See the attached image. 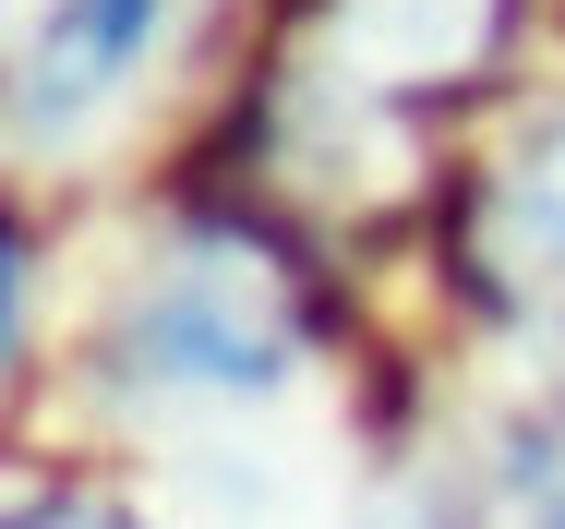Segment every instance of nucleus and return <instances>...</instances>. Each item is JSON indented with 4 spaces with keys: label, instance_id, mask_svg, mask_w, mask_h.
<instances>
[{
    "label": "nucleus",
    "instance_id": "nucleus-1",
    "mask_svg": "<svg viewBox=\"0 0 565 529\" xmlns=\"http://www.w3.org/2000/svg\"><path fill=\"white\" fill-rule=\"evenodd\" d=\"M518 0H289L265 49V169L313 205H373L493 85Z\"/></svg>",
    "mask_w": 565,
    "mask_h": 529
},
{
    "label": "nucleus",
    "instance_id": "nucleus-2",
    "mask_svg": "<svg viewBox=\"0 0 565 529\" xmlns=\"http://www.w3.org/2000/svg\"><path fill=\"white\" fill-rule=\"evenodd\" d=\"M313 349H326V289L277 241V216H228V205L169 216L109 301V385L169 422L289 398L313 373Z\"/></svg>",
    "mask_w": 565,
    "mask_h": 529
},
{
    "label": "nucleus",
    "instance_id": "nucleus-3",
    "mask_svg": "<svg viewBox=\"0 0 565 529\" xmlns=\"http://www.w3.org/2000/svg\"><path fill=\"white\" fill-rule=\"evenodd\" d=\"M169 49V0H49L24 73H12V120L36 145H73L85 120H109Z\"/></svg>",
    "mask_w": 565,
    "mask_h": 529
},
{
    "label": "nucleus",
    "instance_id": "nucleus-4",
    "mask_svg": "<svg viewBox=\"0 0 565 529\" xmlns=\"http://www.w3.org/2000/svg\"><path fill=\"white\" fill-rule=\"evenodd\" d=\"M469 277L493 289V314L565 325V120L481 181V205H469Z\"/></svg>",
    "mask_w": 565,
    "mask_h": 529
},
{
    "label": "nucleus",
    "instance_id": "nucleus-5",
    "mask_svg": "<svg viewBox=\"0 0 565 529\" xmlns=\"http://www.w3.org/2000/svg\"><path fill=\"white\" fill-rule=\"evenodd\" d=\"M0 529H145L132 506H109V494H12L0 506Z\"/></svg>",
    "mask_w": 565,
    "mask_h": 529
},
{
    "label": "nucleus",
    "instance_id": "nucleus-6",
    "mask_svg": "<svg viewBox=\"0 0 565 529\" xmlns=\"http://www.w3.org/2000/svg\"><path fill=\"white\" fill-rule=\"evenodd\" d=\"M12 337H24V229L0 216V361H12Z\"/></svg>",
    "mask_w": 565,
    "mask_h": 529
},
{
    "label": "nucleus",
    "instance_id": "nucleus-7",
    "mask_svg": "<svg viewBox=\"0 0 565 529\" xmlns=\"http://www.w3.org/2000/svg\"><path fill=\"white\" fill-rule=\"evenodd\" d=\"M530 529H565V445L530 469Z\"/></svg>",
    "mask_w": 565,
    "mask_h": 529
}]
</instances>
